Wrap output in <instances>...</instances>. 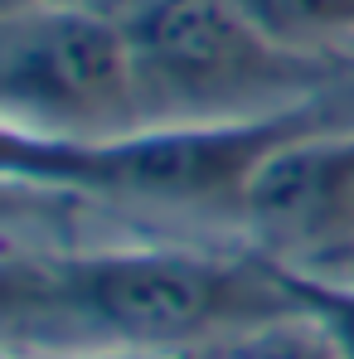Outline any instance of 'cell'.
<instances>
[{
    "label": "cell",
    "instance_id": "obj_1",
    "mask_svg": "<svg viewBox=\"0 0 354 359\" xmlns=\"http://www.w3.org/2000/svg\"><path fill=\"white\" fill-rule=\"evenodd\" d=\"M296 306L257 248H34L5 257V359L209 355Z\"/></svg>",
    "mask_w": 354,
    "mask_h": 359
},
{
    "label": "cell",
    "instance_id": "obj_2",
    "mask_svg": "<svg viewBox=\"0 0 354 359\" xmlns=\"http://www.w3.org/2000/svg\"><path fill=\"white\" fill-rule=\"evenodd\" d=\"M126 34L146 126L267 121L350 97L354 63L277 44L238 0H93Z\"/></svg>",
    "mask_w": 354,
    "mask_h": 359
},
{
    "label": "cell",
    "instance_id": "obj_3",
    "mask_svg": "<svg viewBox=\"0 0 354 359\" xmlns=\"http://www.w3.org/2000/svg\"><path fill=\"white\" fill-rule=\"evenodd\" d=\"M345 97L311 102L301 112L267 121H161L136 126L107 141H25L5 136V175L44 194L161 209V214H204L238 224L257 165L301 131L345 121Z\"/></svg>",
    "mask_w": 354,
    "mask_h": 359
},
{
    "label": "cell",
    "instance_id": "obj_4",
    "mask_svg": "<svg viewBox=\"0 0 354 359\" xmlns=\"http://www.w3.org/2000/svg\"><path fill=\"white\" fill-rule=\"evenodd\" d=\"M5 136L107 141L146 126L121 25L93 0L0 5Z\"/></svg>",
    "mask_w": 354,
    "mask_h": 359
},
{
    "label": "cell",
    "instance_id": "obj_5",
    "mask_svg": "<svg viewBox=\"0 0 354 359\" xmlns=\"http://www.w3.org/2000/svg\"><path fill=\"white\" fill-rule=\"evenodd\" d=\"M238 229L301 277H354V117L277 146L247 184Z\"/></svg>",
    "mask_w": 354,
    "mask_h": 359
},
{
    "label": "cell",
    "instance_id": "obj_6",
    "mask_svg": "<svg viewBox=\"0 0 354 359\" xmlns=\"http://www.w3.org/2000/svg\"><path fill=\"white\" fill-rule=\"evenodd\" d=\"M277 44L306 59L354 63V0H238Z\"/></svg>",
    "mask_w": 354,
    "mask_h": 359
},
{
    "label": "cell",
    "instance_id": "obj_7",
    "mask_svg": "<svg viewBox=\"0 0 354 359\" xmlns=\"http://www.w3.org/2000/svg\"><path fill=\"white\" fill-rule=\"evenodd\" d=\"M204 359H350V355L306 306H296L287 316H272V320L233 335L229 345L209 350Z\"/></svg>",
    "mask_w": 354,
    "mask_h": 359
},
{
    "label": "cell",
    "instance_id": "obj_8",
    "mask_svg": "<svg viewBox=\"0 0 354 359\" xmlns=\"http://www.w3.org/2000/svg\"><path fill=\"white\" fill-rule=\"evenodd\" d=\"M282 277H287V287H292V297L340 340V350L354 359V277L345 282H325V277H301V272H287L282 267Z\"/></svg>",
    "mask_w": 354,
    "mask_h": 359
},
{
    "label": "cell",
    "instance_id": "obj_9",
    "mask_svg": "<svg viewBox=\"0 0 354 359\" xmlns=\"http://www.w3.org/2000/svg\"><path fill=\"white\" fill-rule=\"evenodd\" d=\"M0 5H29V0H0Z\"/></svg>",
    "mask_w": 354,
    "mask_h": 359
}]
</instances>
